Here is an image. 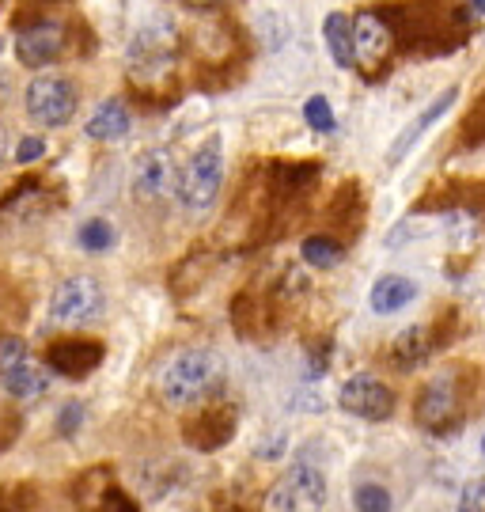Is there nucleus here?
<instances>
[{
    "label": "nucleus",
    "instance_id": "9d476101",
    "mask_svg": "<svg viewBox=\"0 0 485 512\" xmlns=\"http://www.w3.org/2000/svg\"><path fill=\"white\" fill-rule=\"evenodd\" d=\"M235 425H239V406L209 399V403H201V410L194 418H186L182 437H186L190 448H198V452H220L235 437Z\"/></svg>",
    "mask_w": 485,
    "mask_h": 512
},
{
    "label": "nucleus",
    "instance_id": "1a4fd4ad",
    "mask_svg": "<svg viewBox=\"0 0 485 512\" xmlns=\"http://www.w3.org/2000/svg\"><path fill=\"white\" fill-rule=\"evenodd\" d=\"M273 505L281 512H319L326 505V475L315 463H292L273 486Z\"/></svg>",
    "mask_w": 485,
    "mask_h": 512
},
{
    "label": "nucleus",
    "instance_id": "6e6552de",
    "mask_svg": "<svg viewBox=\"0 0 485 512\" xmlns=\"http://www.w3.org/2000/svg\"><path fill=\"white\" fill-rule=\"evenodd\" d=\"M103 308H107L103 285L88 274H76V277H69V281H61V285L54 289L50 319H54V323H65V327H76V323L99 319Z\"/></svg>",
    "mask_w": 485,
    "mask_h": 512
},
{
    "label": "nucleus",
    "instance_id": "aec40b11",
    "mask_svg": "<svg viewBox=\"0 0 485 512\" xmlns=\"http://www.w3.org/2000/svg\"><path fill=\"white\" fill-rule=\"evenodd\" d=\"M84 133H88L91 141H122L129 133V110L122 107L118 99H107V103L88 118Z\"/></svg>",
    "mask_w": 485,
    "mask_h": 512
},
{
    "label": "nucleus",
    "instance_id": "dca6fc26",
    "mask_svg": "<svg viewBox=\"0 0 485 512\" xmlns=\"http://www.w3.org/2000/svg\"><path fill=\"white\" fill-rule=\"evenodd\" d=\"M455 99H459V84H455V88H444V92L436 95L429 107L421 110L414 122H410V126L398 133V141L391 145V152H387V164H391V167L402 164V160L410 156V148H414L417 141H421V137H425V133L432 129V122H440V118H444V114L455 107Z\"/></svg>",
    "mask_w": 485,
    "mask_h": 512
},
{
    "label": "nucleus",
    "instance_id": "c756f323",
    "mask_svg": "<svg viewBox=\"0 0 485 512\" xmlns=\"http://www.w3.org/2000/svg\"><path fill=\"white\" fill-rule=\"evenodd\" d=\"M467 141H485V99L467 118Z\"/></svg>",
    "mask_w": 485,
    "mask_h": 512
},
{
    "label": "nucleus",
    "instance_id": "39448f33",
    "mask_svg": "<svg viewBox=\"0 0 485 512\" xmlns=\"http://www.w3.org/2000/svg\"><path fill=\"white\" fill-rule=\"evenodd\" d=\"M175 54H179V31L171 19H156L137 31L133 46H129V73L133 80H160L171 65H175Z\"/></svg>",
    "mask_w": 485,
    "mask_h": 512
},
{
    "label": "nucleus",
    "instance_id": "2eb2a0df",
    "mask_svg": "<svg viewBox=\"0 0 485 512\" xmlns=\"http://www.w3.org/2000/svg\"><path fill=\"white\" fill-rule=\"evenodd\" d=\"M54 205H57V190L46 179H23V183H16L0 198V220L38 217V213H46Z\"/></svg>",
    "mask_w": 485,
    "mask_h": 512
},
{
    "label": "nucleus",
    "instance_id": "72a5a7b5",
    "mask_svg": "<svg viewBox=\"0 0 485 512\" xmlns=\"http://www.w3.org/2000/svg\"><path fill=\"white\" fill-rule=\"evenodd\" d=\"M482 452H485V437H482Z\"/></svg>",
    "mask_w": 485,
    "mask_h": 512
},
{
    "label": "nucleus",
    "instance_id": "f257e3e1",
    "mask_svg": "<svg viewBox=\"0 0 485 512\" xmlns=\"http://www.w3.org/2000/svg\"><path fill=\"white\" fill-rule=\"evenodd\" d=\"M228 380V365L216 349H182L160 376V395L171 406H201L216 399Z\"/></svg>",
    "mask_w": 485,
    "mask_h": 512
},
{
    "label": "nucleus",
    "instance_id": "412c9836",
    "mask_svg": "<svg viewBox=\"0 0 485 512\" xmlns=\"http://www.w3.org/2000/svg\"><path fill=\"white\" fill-rule=\"evenodd\" d=\"M300 258H304L307 266H315V270H334L345 258V247L342 239L334 236H307L300 243Z\"/></svg>",
    "mask_w": 485,
    "mask_h": 512
},
{
    "label": "nucleus",
    "instance_id": "b1692460",
    "mask_svg": "<svg viewBox=\"0 0 485 512\" xmlns=\"http://www.w3.org/2000/svg\"><path fill=\"white\" fill-rule=\"evenodd\" d=\"M304 122L315 129V133H334L338 122H334V110H330V103H326V95H311V99H307Z\"/></svg>",
    "mask_w": 485,
    "mask_h": 512
},
{
    "label": "nucleus",
    "instance_id": "20e7f679",
    "mask_svg": "<svg viewBox=\"0 0 485 512\" xmlns=\"http://www.w3.org/2000/svg\"><path fill=\"white\" fill-rule=\"evenodd\" d=\"M414 418L429 429V433H451L459 418H463V376L448 368L440 376H432L429 384L421 387L414 406Z\"/></svg>",
    "mask_w": 485,
    "mask_h": 512
},
{
    "label": "nucleus",
    "instance_id": "cd10ccee",
    "mask_svg": "<svg viewBox=\"0 0 485 512\" xmlns=\"http://www.w3.org/2000/svg\"><path fill=\"white\" fill-rule=\"evenodd\" d=\"M80 425H84V403L61 406V414H57V433H61V437H72Z\"/></svg>",
    "mask_w": 485,
    "mask_h": 512
},
{
    "label": "nucleus",
    "instance_id": "7ed1b4c3",
    "mask_svg": "<svg viewBox=\"0 0 485 512\" xmlns=\"http://www.w3.org/2000/svg\"><path fill=\"white\" fill-rule=\"evenodd\" d=\"M224 183V152H220V137L205 141V145L186 160V167L179 171V198L186 209H209L220 194Z\"/></svg>",
    "mask_w": 485,
    "mask_h": 512
},
{
    "label": "nucleus",
    "instance_id": "4be33fe9",
    "mask_svg": "<svg viewBox=\"0 0 485 512\" xmlns=\"http://www.w3.org/2000/svg\"><path fill=\"white\" fill-rule=\"evenodd\" d=\"M80 247L88 251V255H103V251H110L114 247V224L103 217H91L80 224Z\"/></svg>",
    "mask_w": 485,
    "mask_h": 512
},
{
    "label": "nucleus",
    "instance_id": "a878e982",
    "mask_svg": "<svg viewBox=\"0 0 485 512\" xmlns=\"http://www.w3.org/2000/svg\"><path fill=\"white\" fill-rule=\"evenodd\" d=\"M84 512H137V505H133V497L129 494H122L118 486H110L107 494L99 497L91 509H84Z\"/></svg>",
    "mask_w": 485,
    "mask_h": 512
},
{
    "label": "nucleus",
    "instance_id": "7c9ffc66",
    "mask_svg": "<svg viewBox=\"0 0 485 512\" xmlns=\"http://www.w3.org/2000/svg\"><path fill=\"white\" fill-rule=\"evenodd\" d=\"M330 342H323L319 349H311V361H307V376H323L326 365H330Z\"/></svg>",
    "mask_w": 485,
    "mask_h": 512
},
{
    "label": "nucleus",
    "instance_id": "f8f14e48",
    "mask_svg": "<svg viewBox=\"0 0 485 512\" xmlns=\"http://www.w3.org/2000/svg\"><path fill=\"white\" fill-rule=\"evenodd\" d=\"M65 46H69V27L61 19H35V23H27L16 35L19 61L31 65V69L57 61V57L65 54Z\"/></svg>",
    "mask_w": 485,
    "mask_h": 512
},
{
    "label": "nucleus",
    "instance_id": "4468645a",
    "mask_svg": "<svg viewBox=\"0 0 485 512\" xmlns=\"http://www.w3.org/2000/svg\"><path fill=\"white\" fill-rule=\"evenodd\" d=\"M171 190H179V167L167 148H148L133 167V194L141 202H160Z\"/></svg>",
    "mask_w": 485,
    "mask_h": 512
},
{
    "label": "nucleus",
    "instance_id": "f03ea898",
    "mask_svg": "<svg viewBox=\"0 0 485 512\" xmlns=\"http://www.w3.org/2000/svg\"><path fill=\"white\" fill-rule=\"evenodd\" d=\"M0 387L12 399H42L50 391V372L31 357L19 334H0Z\"/></svg>",
    "mask_w": 485,
    "mask_h": 512
},
{
    "label": "nucleus",
    "instance_id": "a211bd4d",
    "mask_svg": "<svg viewBox=\"0 0 485 512\" xmlns=\"http://www.w3.org/2000/svg\"><path fill=\"white\" fill-rule=\"evenodd\" d=\"M417 300V281L406 274H383L372 285V296H368V304L376 315H395V311L410 308Z\"/></svg>",
    "mask_w": 485,
    "mask_h": 512
},
{
    "label": "nucleus",
    "instance_id": "ddd939ff",
    "mask_svg": "<svg viewBox=\"0 0 485 512\" xmlns=\"http://www.w3.org/2000/svg\"><path fill=\"white\" fill-rule=\"evenodd\" d=\"M103 357H107V346L99 338H61L46 349V368H54L65 380H84L103 365Z\"/></svg>",
    "mask_w": 485,
    "mask_h": 512
},
{
    "label": "nucleus",
    "instance_id": "0eeeda50",
    "mask_svg": "<svg viewBox=\"0 0 485 512\" xmlns=\"http://www.w3.org/2000/svg\"><path fill=\"white\" fill-rule=\"evenodd\" d=\"M76 103H80V92L69 76H38L27 88V114H31V122L46 129L69 126Z\"/></svg>",
    "mask_w": 485,
    "mask_h": 512
},
{
    "label": "nucleus",
    "instance_id": "f3484780",
    "mask_svg": "<svg viewBox=\"0 0 485 512\" xmlns=\"http://www.w3.org/2000/svg\"><path fill=\"white\" fill-rule=\"evenodd\" d=\"M436 346H440V338H436L432 327H425V323L406 327L395 338V346H391V365H395L398 372H414V368H421L429 361Z\"/></svg>",
    "mask_w": 485,
    "mask_h": 512
},
{
    "label": "nucleus",
    "instance_id": "6ab92c4d",
    "mask_svg": "<svg viewBox=\"0 0 485 512\" xmlns=\"http://www.w3.org/2000/svg\"><path fill=\"white\" fill-rule=\"evenodd\" d=\"M323 38H326V50L334 57V65L342 69H357V50H353V19L345 12H330L323 19Z\"/></svg>",
    "mask_w": 485,
    "mask_h": 512
},
{
    "label": "nucleus",
    "instance_id": "bb28decb",
    "mask_svg": "<svg viewBox=\"0 0 485 512\" xmlns=\"http://www.w3.org/2000/svg\"><path fill=\"white\" fill-rule=\"evenodd\" d=\"M459 512H485V478H470L459 494Z\"/></svg>",
    "mask_w": 485,
    "mask_h": 512
},
{
    "label": "nucleus",
    "instance_id": "5701e85b",
    "mask_svg": "<svg viewBox=\"0 0 485 512\" xmlns=\"http://www.w3.org/2000/svg\"><path fill=\"white\" fill-rule=\"evenodd\" d=\"M391 490L379 486V482H360L353 490V509L357 512H391Z\"/></svg>",
    "mask_w": 485,
    "mask_h": 512
},
{
    "label": "nucleus",
    "instance_id": "c85d7f7f",
    "mask_svg": "<svg viewBox=\"0 0 485 512\" xmlns=\"http://www.w3.org/2000/svg\"><path fill=\"white\" fill-rule=\"evenodd\" d=\"M42 156H46V141H42V137H23V141H19V148H16V164H38V160H42Z\"/></svg>",
    "mask_w": 485,
    "mask_h": 512
},
{
    "label": "nucleus",
    "instance_id": "9b49d317",
    "mask_svg": "<svg viewBox=\"0 0 485 512\" xmlns=\"http://www.w3.org/2000/svg\"><path fill=\"white\" fill-rule=\"evenodd\" d=\"M338 406H342L345 414H353V418H364V421H387L395 414V391L376 380V376H368V372H360V376H349L338 391Z\"/></svg>",
    "mask_w": 485,
    "mask_h": 512
},
{
    "label": "nucleus",
    "instance_id": "423d86ee",
    "mask_svg": "<svg viewBox=\"0 0 485 512\" xmlns=\"http://www.w3.org/2000/svg\"><path fill=\"white\" fill-rule=\"evenodd\" d=\"M353 50H357V69L368 80H379V76L391 69V57H395V35L387 27V19L379 8H368L353 19Z\"/></svg>",
    "mask_w": 485,
    "mask_h": 512
},
{
    "label": "nucleus",
    "instance_id": "393cba45",
    "mask_svg": "<svg viewBox=\"0 0 485 512\" xmlns=\"http://www.w3.org/2000/svg\"><path fill=\"white\" fill-rule=\"evenodd\" d=\"M35 505L31 486H0V512H27Z\"/></svg>",
    "mask_w": 485,
    "mask_h": 512
},
{
    "label": "nucleus",
    "instance_id": "473e14b6",
    "mask_svg": "<svg viewBox=\"0 0 485 512\" xmlns=\"http://www.w3.org/2000/svg\"><path fill=\"white\" fill-rule=\"evenodd\" d=\"M182 4H190V8H216V4H224V0H182Z\"/></svg>",
    "mask_w": 485,
    "mask_h": 512
},
{
    "label": "nucleus",
    "instance_id": "2f4dec72",
    "mask_svg": "<svg viewBox=\"0 0 485 512\" xmlns=\"http://www.w3.org/2000/svg\"><path fill=\"white\" fill-rule=\"evenodd\" d=\"M463 12H467V19L485 16V0H463Z\"/></svg>",
    "mask_w": 485,
    "mask_h": 512
}]
</instances>
